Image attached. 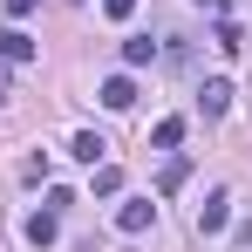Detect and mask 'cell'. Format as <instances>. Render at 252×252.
<instances>
[{
	"instance_id": "cell-5",
	"label": "cell",
	"mask_w": 252,
	"mask_h": 252,
	"mask_svg": "<svg viewBox=\"0 0 252 252\" xmlns=\"http://www.w3.org/2000/svg\"><path fill=\"white\" fill-rule=\"evenodd\" d=\"M198 109H205V116H225V109H232V82H225V75H211V82L198 89Z\"/></svg>"
},
{
	"instance_id": "cell-8",
	"label": "cell",
	"mask_w": 252,
	"mask_h": 252,
	"mask_svg": "<svg viewBox=\"0 0 252 252\" xmlns=\"http://www.w3.org/2000/svg\"><path fill=\"white\" fill-rule=\"evenodd\" d=\"M102 102H109V109H129V102H136V82H129V75H109V82H102Z\"/></svg>"
},
{
	"instance_id": "cell-13",
	"label": "cell",
	"mask_w": 252,
	"mask_h": 252,
	"mask_svg": "<svg viewBox=\"0 0 252 252\" xmlns=\"http://www.w3.org/2000/svg\"><path fill=\"white\" fill-rule=\"evenodd\" d=\"M34 7H41V0H7V14H14V21H28Z\"/></svg>"
},
{
	"instance_id": "cell-3",
	"label": "cell",
	"mask_w": 252,
	"mask_h": 252,
	"mask_svg": "<svg viewBox=\"0 0 252 252\" xmlns=\"http://www.w3.org/2000/svg\"><path fill=\"white\" fill-rule=\"evenodd\" d=\"M225 218H232V191H211L205 205H198V239H211V232H225Z\"/></svg>"
},
{
	"instance_id": "cell-6",
	"label": "cell",
	"mask_w": 252,
	"mask_h": 252,
	"mask_svg": "<svg viewBox=\"0 0 252 252\" xmlns=\"http://www.w3.org/2000/svg\"><path fill=\"white\" fill-rule=\"evenodd\" d=\"M123 62H129V68H150V62H157V41H150V34H129V41H123Z\"/></svg>"
},
{
	"instance_id": "cell-11",
	"label": "cell",
	"mask_w": 252,
	"mask_h": 252,
	"mask_svg": "<svg viewBox=\"0 0 252 252\" xmlns=\"http://www.w3.org/2000/svg\"><path fill=\"white\" fill-rule=\"evenodd\" d=\"M123 191V170L116 164H95V198H116Z\"/></svg>"
},
{
	"instance_id": "cell-2",
	"label": "cell",
	"mask_w": 252,
	"mask_h": 252,
	"mask_svg": "<svg viewBox=\"0 0 252 252\" xmlns=\"http://www.w3.org/2000/svg\"><path fill=\"white\" fill-rule=\"evenodd\" d=\"M150 225H157V205H150V198H123V205H116V232L136 239V232H150Z\"/></svg>"
},
{
	"instance_id": "cell-1",
	"label": "cell",
	"mask_w": 252,
	"mask_h": 252,
	"mask_svg": "<svg viewBox=\"0 0 252 252\" xmlns=\"http://www.w3.org/2000/svg\"><path fill=\"white\" fill-rule=\"evenodd\" d=\"M21 239H28L34 252L55 246V239H62V211H28V218H21Z\"/></svg>"
},
{
	"instance_id": "cell-7",
	"label": "cell",
	"mask_w": 252,
	"mask_h": 252,
	"mask_svg": "<svg viewBox=\"0 0 252 252\" xmlns=\"http://www.w3.org/2000/svg\"><path fill=\"white\" fill-rule=\"evenodd\" d=\"M184 177H191V157H170V164L157 170V191H164V198H170V191H184Z\"/></svg>"
},
{
	"instance_id": "cell-14",
	"label": "cell",
	"mask_w": 252,
	"mask_h": 252,
	"mask_svg": "<svg viewBox=\"0 0 252 252\" xmlns=\"http://www.w3.org/2000/svg\"><path fill=\"white\" fill-rule=\"evenodd\" d=\"M232 252H252V225H239V232H232Z\"/></svg>"
},
{
	"instance_id": "cell-9",
	"label": "cell",
	"mask_w": 252,
	"mask_h": 252,
	"mask_svg": "<svg viewBox=\"0 0 252 252\" xmlns=\"http://www.w3.org/2000/svg\"><path fill=\"white\" fill-rule=\"evenodd\" d=\"M68 150H75L82 164H102V150H109V143H102L95 129H75V143H68Z\"/></svg>"
},
{
	"instance_id": "cell-4",
	"label": "cell",
	"mask_w": 252,
	"mask_h": 252,
	"mask_svg": "<svg viewBox=\"0 0 252 252\" xmlns=\"http://www.w3.org/2000/svg\"><path fill=\"white\" fill-rule=\"evenodd\" d=\"M0 62H7V68L34 62V34H28V28H7V34H0Z\"/></svg>"
},
{
	"instance_id": "cell-16",
	"label": "cell",
	"mask_w": 252,
	"mask_h": 252,
	"mask_svg": "<svg viewBox=\"0 0 252 252\" xmlns=\"http://www.w3.org/2000/svg\"><path fill=\"white\" fill-rule=\"evenodd\" d=\"M198 7H211V14H218V7H225V0H198Z\"/></svg>"
},
{
	"instance_id": "cell-12",
	"label": "cell",
	"mask_w": 252,
	"mask_h": 252,
	"mask_svg": "<svg viewBox=\"0 0 252 252\" xmlns=\"http://www.w3.org/2000/svg\"><path fill=\"white\" fill-rule=\"evenodd\" d=\"M102 14H109V21H129V14H136V0H102Z\"/></svg>"
},
{
	"instance_id": "cell-10",
	"label": "cell",
	"mask_w": 252,
	"mask_h": 252,
	"mask_svg": "<svg viewBox=\"0 0 252 252\" xmlns=\"http://www.w3.org/2000/svg\"><path fill=\"white\" fill-rule=\"evenodd\" d=\"M150 143H157V150H177V143H184V116H164V123L150 129Z\"/></svg>"
},
{
	"instance_id": "cell-15",
	"label": "cell",
	"mask_w": 252,
	"mask_h": 252,
	"mask_svg": "<svg viewBox=\"0 0 252 252\" xmlns=\"http://www.w3.org/2000/svg\"><path fill=\"white\" fill-rule=\"evenodd\" d=\"M7 89H14V68H7V62H0V102H7Z\"/></svg>"
}]
</instances>
